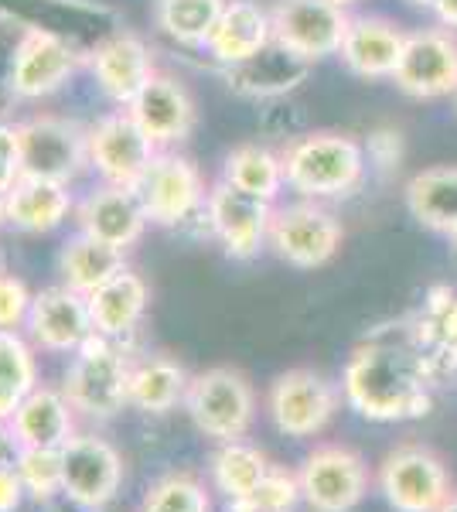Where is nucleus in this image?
<instances>
[{
    "instance_id": "72a5a7b5",
    "label": "nucleus",
    "mask_w": 457,
    "mask_h": 512,
    "mask_svg": "<svg viewBox=\"0 0 457 512\" xmlns=\"http://www.w3.org/2000/svg\"><path fill=\"white\" fill-rule=\"evenodd\" d=\"M229 0H157L154 18L168 38L191 48H205Z\"/></svg>"
},
{
    "instance_id": "c756f323",
    "label": "nucleus",
    "mask_w": 457,
    "mask_h": 512,
    "mask_svg": "<svg viewBox=\"0 0 457 512\" xmlns=\"http://www.w3.org/2000/svg\"><path fill=\"white\" fill-rule=\"evenodd\" d=\"M127 267L123 263V250H116L110 243H99V239L79 233L62 246L58 256V270H62L65 287L79 294H93L99 284H106Z\"/></svg>"
},
{
    "instance_id": "f03ea898",
    "label": "nucleus",
    "mask_w": 457,
    "mask_h": 512,
    "mask_svg": "<svg viewBox=\"0 0 457 512\" xmlns=\"http://www.w3.org/2000/svg\"><path fill=\"white\" fill-rule=\"evenodd\" d=\"M280 158H284L287 188L311 202L352 195L369 168L365 147L352 134L338 130H314L290 140Z\"/></svg>"
},
{
    "instance_id": "423d86ee",
    "label": "nucleus",
    "mask_w": 457,
    "mask_h": 512,
    "mask_svg": "<svg viewBox=\"0 0 457 512\" xmlns=\"http://www.w3.org/2000/svg\"><path fill=\"white\" fill-rule=\"evenodd\" d=\"M342 239L345 229L335 212L311 202V198H301V202L273 209L267 246L290 267L314 270L335 260V253L342 250Z\"/></svg>"
},
{
    "instance_id": "a878e982",
    "label": "nucleus",
    "mask_w": 457,
    "mask_h": 512,
    "mask_svg": "<svg viewBox=\"0 0 457 512\" xmlns=\"http://www.w3.org/2000/svg\"><path fill=\"white\" fill-rule=\"evenodd\" d=\"M267 45H273V18L267 7L256 0H229L205 48L215 62L236 65L253 59Z\"/></svg>"
},
{
    "instance_id": "c9c22d12",
    "label": "nucleus",
    "mask_w": 457,
    "mask_h": 512,
    "mask_svg": "<svg viewBox=\"0 0 457 512\" xmlns=\"http://www.w3.org/2000/svg\"><path fill=\"white\" fill-rule=\"evenodd\" d=\"M140 512H212V499L198 475L168 472L147 489Z\"/></svg>"
},
{
    "instance_id": "b1692460",
    "label": "nucleus",
    "mask_w": 457,
    "mask_h": 512,
    "mask_svg": "<svg viewBox=\"0 0 457 512\" xmlns=\"http://www.w3.org/2000/svg\"><path fill=\"white\" fill-rule=\"evenodd\" d=\"M307 72H311V62L273 41L263 52H256L253 59L226 65V82L232 93L246 99H277L294 93L307 79Z\"/></svg>"
},
{
    "instance_id": "49530a36",
    "label": "nucleus",
    "mask_w": 457,
    "mask_h": 512,
    "mask_svg": "<svg viewBox=\"0 0 457 512\" xmlns=\"http://www.w3.org/2000/svg\"><path fill=\"white\" fill-rule=\"evenodd\" d=\"M0 222H7V202H4V195H0Z\"/></svg>"
},
{
    "instance_id": "a19ab883",
    "label": "nucleus",
    "mask_w": 457,
    "mask_h": 512,
    "mask_svg": "<svg viewBox=\"0 0 457 512\" xmlns=\"http://www.w3.org/2000/svg\"><path fill=\"white\" fill-rule=\"evenodd\" d=\"M24 178L21 164V134L7 120H0V195H7Z\"/></svg>"
},
{
    "instance_id": "aec40b11",
    "label": "nucleus",
    "mask_w": 457,
    "mask_h": 512,
    "mask_svg": "<svg viewBox=\"0 0 457 512\" xmlns=\"http://www.w3.org/2000/svg\"><path fill=\"white\" fill-rule=\"evenodd\" d=\"M89 55L82 48L69 45L62 38L41 35V31H28L18 52V69H14V89L18 99H45L55 89H62L65 82L79 72V65Z\"/></svg>"
},
{
    "instance_id": "ddd939ff",
    "label": "nucleus",
    "mask_w": 457,
    "mask_h": 512,
    "mask_svg": "<svg viewBox=\"0 0 457 512\" xmlns=\"http://www.w3.org/2000/svg\"><path fill=\"white\" fill-rule=\"evenodd\" d=\"M21 164L28 178L45 181H76L89 164V130L62 117H31L18 123Z\"/></svg>"
},
{
    "instance_id": "0eeeda50",
    "label": "nucleus",
    "mask_w": 457,
    "mask_h": 512,
    "mask_svg": "<svg viewBox=\"0 0 457 512\" xmlns=\"http://www.w3.org/2000/svg\"><path fill=\"white\" fill-rule=\"evenodd\" d=\"M0 14L21 21L28 31L69 41L86 55L116 31H123L120 14L96 0H0Z\"/></svg>"
},
{
    "instance_id": "2eb2a0df",
    "label": "nucleus",
    "mask_w": 457,
    "mask_h": 512,
    "mask_svg": "<svg viewBox=\"0 0 457 512\" xmlns=\"http://www.w3.org/2000/svg\"><path fill=\"white\" fill-rule=\"evenodd\" d=\"M393 82L400 93L413 99L454 96L457 93V31L447 28V24L410 31Z\"/></svg>"
},
{
    "instance_id": "7c9ffc66",
    "label": "nucleus",
    "mask_w": 457,
    "mask_h": 512,
    "mask_svg": "<svg viewBox=\"0 0 457 512\" xmlns=\"http://www.w3.org/2000/svg\"><path fill=\"white\" fill-rule=\"evenodd\" d=\"M413 338L434 362V369H457V291L434 287L427 294Z\"/></svg>"
},
{
    "instance_id": "bb28decb",
    "label": "nucleus",
    "mask_w": 457,
    "mask_h": 512,
    "mask_svg": "<svg viewBox=\"0 0 457 512\" xmlns=\"http://www.w3.org/2000/svg\"><path fill=\"white\" fill-rule=\"evenodd\" d=\"M4 202H7V222L14 229H21V233H52L72 212L69 185L28 178V175L4 195Z\"/></svg>"
},
{
    "instance_id": "a18cd8bd",
    "label": "nucleus",
    "mask_w": 457,
    "mask_h": 512,
    "mask_svg": "<svg viewBox=\"0 0 457 512\" xmlns=\"http://www.w3.org/2000/svg\"><path fill=\"white\" fill-rule=\"evenodd\" d=\"M410 4H413V7H430V11H434L437 0H410Z\"/></svg>"
},
{
    "instance_id": "f257e3e1",
    "label": "nucleus",
    "mask_w": 457,
    "mask_h": 512,
    "mask_svg": "<svg viewBox=\"0 0 457 512\" xmlns=\"http://www.w3.org/2000/svg\"><path fill=\"white\" fill-rule=\"evenodd\" d=\"M434 362L410 342H365L342 369V396L348 407L376 424L417 420L434 403Z\"/></svg>"
},
{
    "instance_id": "f8f14e48",
    "label": "nucleus",
    "mask_w": 457,
    "mask_h": 512,
    "mask_svg": "<svg viewBox=\"0 0 457 512\" xmlns=\"http://www.w3.org/2000/svg\"><path fill=\"white\" fill-rule=\"evenodd\" d=\"M161 147L144 134V127L130 117V110H116L89 127V164L106 185L137 188L151 171Z\"/></svg>"
},
{
    "instance_id": "9d476101",
    "label": "nucleus",
    "mask_w": 457,
    "mask_h": 512,
    "mask_svg": "<svg viewBox=\"0 0 457 512\" xmlns=\"http://www.w3.org/2000/svg\"><path fill=\"white\" fill-rule=\"evenodd\" d=\"M123 485V458L106 437L76 434L62 448V495L82 512H103Z\"/></svg>"
},
{
    "instance_id": "9b49d317",
    "label": "nucleus",
    "mask_w": 457,
    "mask_h": 512,
    "mask_svg": "<svg viewBox=\"0 0 457 512\" xmlns=\"http://www.w3.org/2000/svg\"><path fill=\"white\" fill-rule=\"evenodd\" d=\"M277 205L260 195H249L243 188L219 181L209 188L205 198V219L212 236L222 243V250L232 260H253L270 243V222Z\"/></svg>"
},
{
    "instance_id": "37998d69",
    "label": "nucleus",
    "mask_w": 457,
    "mask_h": 512,
    "mask_svg": "<svg viewBox=\"0 0 457 512\" xmlns=\"http://www.w3.org/2000/svg\"><path fill=\"white\" fill-rule=\"evenodd\" d=\"M434 11H437L440 24H447V28L457 31V0H437Z\"/></svg>"
},
{
    "instance_id": "4468645a",
    "label": "nucleus",
    "mask_w": 457,
    "mask_h": 512,
    "mask_svg": "<svg viewBox=\"0 0 457 512\" xmlns=\"http://www.w3.org/2000/svg\"><path fill=\"white\" fill-rule=\"evenodd\" d=\"M273 41L307 62L338 55L348 31V11L335 0H277L270 7Z\"/></svg>"
},
{
    "instance_id": "412c9836",
    "label": "nucleus",
    "mask_w": 457,
    "mask_h": 512,
    "mask_svg": "<svg viewBox=\"0 0 457 512\" xmlns=\"http://www.w3.org/2000/svg\"><path fill=\"white\" fill-rule=\"evenodd\" d=\"M127 110L161 151L188 140L191 130H195V117H198L195 99H191L188 89L171 76H154L140 89Z\"/></svg>"
},
{
    "instance_id": "dca6fc26",
    "label": "nucleus",
    "mask_w": 457,
    "mask_h": 512,
    "mask_svg": "<svg viewBox=\"0 0 457 512\" xmlns=\"http://www.w3.org/2000/svg\"><path fill=\"white\" fill-rule=\"evenodd\" d=\"M137 192L144 198L147 219L154 226H181L191 216L205 212V198H209L202 171L188 158L171 151L157 154L151 171L137 185Z\"/></svg>"
},
{
    "instance_id": "393cba45",
    "label": "nucleus",
    "mask_w": 457,
    "mask_h": 512,
    "mask_svg": "<svg viewBox=\"0 0 457 512\" xmlns=\"http://www.w3.org/2000/svg\"><path fill=\"white\" fill-rule=\"evenodd\" d=\"M86 301L96 335L120 342V338H127L144 321L147 304H151V287H147V280L140 274L123 267L116 277L99 284L93 294H86Z\"/></svg>"
},
{
    "instance_id": "de8ad7c7",
    "label": "nucleus",
    "mask_w": 457,
    "mask_h": 512,
    "mask_svg": "<svg viewBox=\"0 0 457 512\" xmlns=\"http://www.w3.org/2000/svg\"><path fill=\"white\" fill-rule=\"evenodd\" d=\"M335 4H342L345 11H348V7H352V4H359V0H335Z\"/></svg>"
},
{
    "instance_id": "4c0bfd02",
    "label": "nucleus",
    "mask_w": 457,
    "mask_h": 512,
    "mask_svg": "<svg viewBox=\"0 0 457 512\" xmlns=\"http://www.w3.org/2000/svg\"><path fill=\"white\" fill-rule=\"evenodd\" d=\"M301 478L287 468H270L267 478L246 499L229 502V512H290L301 502Z\"/></svg>"
},
{
    "instance_id": "e433bc0d",
    "label": "nucleus",
    "mask_w": 457,
    "mask_h": 512,
    "mask_svg": "<svg viewBox=\"0 0 457 512\" xmlns=\"http://www.w3.org/2000/svg\"><path fill=\"white\" fill-rule=\"evenodd\" d=\"M14 468H18L24 492L38 502L62 495V451L55 448H14Z\"/></svg>"
},
{
    "instance_id": "f704fd0d",
    "label": "nucleus",
    "mask_w": 457,
    "mask_h": 512,
    "mask_svg": "<svg viewBox=\"0 0 457 512\" xmlns=\"http://www.w3.org/2000/svg\"><path fill=\"white\" fill-rule=\"evenodd\" d=\"M38 386L35 352L14 328H0V424L14 417L24 396Z\"/></svg>"
},
{
    "instance_id": "79ce46f5",
    "label": "nucleus",
    "mask_w": 457,
    "mask_h": 512,
    "mask_svg": "<svg viewBox=\"0 0 457 512\" xmlns=\"http://www.w3.org/2000/svg\"><path fill=\"white\" fill-rule=\"evenodd\" d=\"M24 495H28V492H24V482H21L18 468L0 461V512H18Z\"/></svg>"
},
{
    "instance_id": "4be33fe9",
    "label": "nucleus",
    "mask_w": 457,
    "mask_h": 512,
    "mask_svg": "<svg viewBox=\"0 0 457 512\" xmlns=\"http://www.w3.org/2000/svg\"><path fill=\"white\" fill-rule=\"evenodd\" d=\"M147 209L137 188L103 185L79 205V233L110 243L116 250L134 246L147 229Z\"/></svg>"
},
{
    "instance_id": "7ed1b4c3",
    "label": "nucleus",
    "mask_w": 457,
    "mask_h": 512,
    "mask_svg": "<svg viewBox=\"0 0 457 512\" xmlns=\"http://www.w3.org/2000/svg\"><path fill=\"white\" fill-rule=\"evenodd\" d=\"M134 359L116 338L93 335L65 369V396L82 417L113 420L130 403Z\"/></svg>"
},
{
    "instance_id": "cd10ccee",
    "label": "nucleus",
    "mask_w": 457,
    "mask_h": 512,
    "mask_svg": "<svg viewBox=\"0 0 457 512\" xmlns=\"http://www.w3.org/2000/svg\"><path fill=\"white\" fill-rule=\"evenodd\" d=\"M188 369L178 359L164 352L134 359V373H130V407L144 410V414H171L174 407H185L188 396Z\"/></svg>"
},
{
    "instance_id": "8fccbe9b",
    "label": "nucleus",
    "mask_w": 457,
    "mask_h": 512,
    "mask_svg": "<svg viewBox=\"0 0 457 512\" xmlns=\"http://www.w3.org/2000/svg\"><path fill=\"white\" fill-rule=\"evenodd\" d=\"M454 96H457V93H454Z\"/></svg>"
},
{
    "instance_id": "20e7f679",
    "label": "nucleus",
    "mask_w": 457,
    "mask_h": 512,
    "mask_svg": "<svg viewBox=\"0 0 457 512\" xmlns=\"http://www.w3.org/2000/svg\"><path fill=\"white\" fill-rule=\"evenodd\" d=\"M185 414L191 417L195 431L212 441H243L256 417V390L239 369L212 366L191 376Z\"/></svg>"
},
{
    "instance_id": "f3484780",
    "label": "nucleus",
    "mask_w": 457,
    "mask_h": 512,
    "mask_svg": "<svg viewBox=\"0 0 457 512\" xmlns=\"http://www.w3.org/2000/svg\"><path fill=\"white\" fill-rule=\"evenodd\" d=\"M28 335L38 349L72 355L79 352L89 338L96 335L93 318H89L86 294L72 291V287H45L31 297L28 311Z\"/></svg>"
},
{
    "instance_id": "2f4dec72",
    "label": "nucleus",
    "mask_w": 457,
    "mask_h": 512,
    "mask_svg": "<svg viewBox=\"0 0 457 512\" xmlns=\"http://www.w3.org/2000/svg\"><path fill=\"white\" fill-rule=\"evenodd\" d=\"M222 181L243 188L249 195L267 198V202H277V195L287 188L284 158L277 151H270L267 144H239L226 158Z\"/></svg>"
},
{
    "instance_id": "1a4fd4ad",
    "label": "nucleus",
    "mask_w": 457,
    "mask_h": 512,
    "mask_svg": "<svg viewBox=\"0 0 457 512\" xmlns=\"http://www.w3.org/2000/svg\"><path fill=\"white\" fill-rule=\"evenodd\" d=\"M301 495L311 512H352L369 492V465L345 444H321L304 458Z\"/></svg>"
},
{
    "instance_id": "c03bdc74",
    "label": "nucleus",
    "mask_w": 457,
    "mask_h": 512,
    "mask_svg": "<svg viewBox=\"0 0 457 512\" xmlns=\"http://www.w3.org/2000/svg\"><path fill=\"white\" fill-rule=\"evenodd\" d=\"M437 512H457V492H451V499H447Z\"/></svg>"
},
{
    "instance_id": "473e14b6",
    "label": "nucleus",
    "mask_w": 457,
    "mask_h": 512,
    "mask_svg": "<svg viewBox=\"0 0 457 512\" xmlns=\"http://www.w3.org/2000/svg\"><path fill=\"white\" fill-rule=\"evenodd\" d=\"M270 468L273 465L260 448H253V444H246V441H226L212 454L209 472H212L215 489L226 495L229 502H236V499H246V495L267 478Z\"/></svg>"
},
{
    "instance_id": "6ab92c4d",
    "label": "nucleus",
    "mask_w": 457,
    "mask_h": 512,
    "mask_svg": "<svg viewBox=\"0 0 457 512\" xmlns=\"http://www.w3.org/2000/svg\"><path fill=\"white\" fill-rule=\"evenodd\" d=\"M406 35L410 31H403L396 21L359 14V18L348 21L338 59L359 79H393L396 65L403 59Z\"/></svg>"
},
{
    "instance_id": "ea45409f",
    "label": "nucleus",
    "mask_w": 457,
    "mask_h": 512,
    "mask_svg": "<svg viewBox=\"0 0 457 512\" xmlns=\"http://www.w3.org/2000/svg\"><path fill=\"white\" fill-rule=\"evenodd\" d=\"M31 297L35 294H28V287H24L18 277L0 267V328L24 325L31 311Z\"/></svg>"
},
{
    "instance_id": "c85d7f7f",
    "label": "nucleus",
    "mask_w": 457,
    "mask_h": 512,
    "mask_svg": "<svg viewBox=\"0 0 457 512\" xmlns=\"http://www.w3.org/2000/svg\"><path fill=\"white\" fill-rule=\"evenodd\" d=\"M406 209L420 226L451 236L457 229V164H434L406 181Z\"/></svg>"
},
{
    "instance_id": "39448f33",
    "label": "nucleus",
    "mask_w": 457,
    "mask_h": 512,
    "mask_svg": "<svg viewBox=\"0 0 457 512\" xmlns=\"http://www.w3.org/2000/svg\"><path fill=\"white\" fill-rule=\"evenodd\" d=\"M379 492L396 512H437L451 499V472L427 444H400L382 458Z\"/></svg>"
},
{
    "instance_id": "6e6552de",
    "label": "nucleus",
    "mask_w": 457,
    "mask_h": 512,
    "mask_svg": "<svg viewBox=\"0 0 457 512\" xmlns=\"http://www.w3.org/2000/svg\"><path fill=\"white\" fill-rule=\"evenodd\" d=\"M342 393L318 369H287L270 383L267 414L280 434L314 437L335 420Z\"/></svg>"
},
{
    "instance_id": "58836bf2",
    "label": "nucleus",
    "mask_w": 457,
    "mask_h": 512,
    "mask_svg": "<svg viewBox=\"0 0 457 512\" xmlns=\"http://www.w3.org/2000/svg\"><path fill=\"white\" fill-rule=\"evenodd\" d=\"M24 35H28V28L21 21L0 14V120L11 117L14 106L21 103L18 89H14V69H18V52Z\"/></svg>"
},
{
    "instance_id": "5701e85b",
    "label": "nucleus",
    "mask_w": 457,
    "mask_h": 512,
    "mask_svg": "<svg viewBox=\"0 0 457 512\" xmlns=\"http://www.w3.org/2000/svg\"><path fill=\"white\" fill-rule=\"evenodd\" d=\"M72 403L65 390L55 386H35L14 417L7 420V437L14 448H55L62 451L76 437V420H72Z\"/></svg>"
},
{
    "instance_id": "09e8293b",
    "label": "nucleus",
    "mask_w": 457,
    "mask_h": 512,
    "mask_svg": "<svg viewBox=\"0 0 457 512\" xmlns=\"http://www.w3.org/2000/svg\"><path fill=\"white\" fill-rule=\"evenodd\" d=\"M451 246H454V253H457V229H454V233H451Z\"/></svg>"
},
{
    "instance_id": "a211bd4d",
    "label": "nucleus",
    "mask_w": 457,
    "mask_h": 512,
    "mask_svg": "<svg viewBox=\"0 0 457 512\" xmlns=\"http://www.w3.org/2000/svg\"><path fill=\"white\" fill-rule=\"evenodd\" d=\"M89 69H93L103 96L113 99L116 106H130L140 89L157 76L151 48L130 31H116L103 45H96L89 52Z\"/></svg>"
}]
</instances>
